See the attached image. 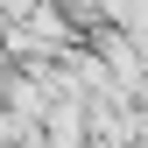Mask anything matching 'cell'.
<instances>
[{
  "label": "cell",
  "mask_w": 148,
  "mask_h": 148,
  "mask_svg": "<svg viewBox=\"0 0 148 148\" xmlns=\"http://www.w3.org/2000/svg\"><path fill=\"white\" fill-rule=\"evenodd\" d=\"M28 7H42V0H0V14H28Z\"/></svg>",
  "instance_id": "cell-1"
}]
</instances>
